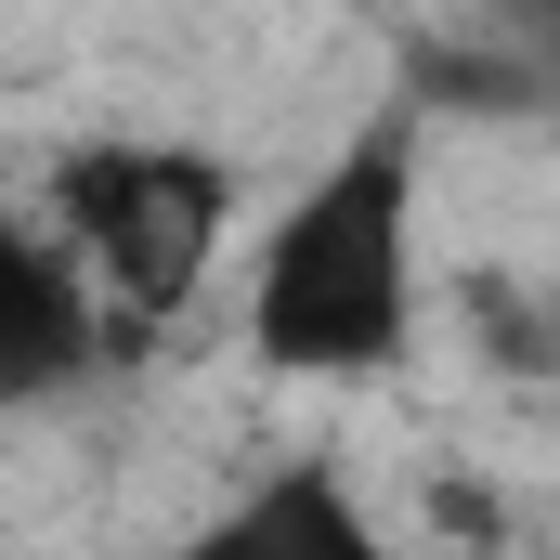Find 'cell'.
I'll return each mask as SVG.
<instances>
[{
	"instance_id": "6da1fadb",
	"label": "cell",
	"mask_w": 560,
	"mask_h": 560,
	"mask_svg": "<svg viewBox=\"0 0 560 560\" xmlns=\"http://www.w3.org/2000/svg\"><path fill=\"white\" fill-rule=\"evenodd\" d=\"M418 326V156L405 131H365L326 156L248 275V352L275 378H378Z\"/></svg>"
},
{
	"instance_id": "7a4b0ae2",
	"label": "cell",
	"mask_w": 560,
	"mask_h": 560,
	"mask_svg": "<svg viewBox=\"0 0 560 560\" xmlns=\"http://www.w3.org/2000/svg\"><path fill=\"white\" fill-rule=\"evenodd\" d=\"M222 222H235V183L196 143H79L52 170V248L118 326H170L222 275Z\"/></svg>"
},
{
	"instance_id": "277c9868",
	"label": "cell",
	"mask_w": 560,
	"mask_h": 560,
	"mask_svg": "<svg viewBox=\"0 0 560 560\" xmlns=\"http://www.w3.org/2000/svg\"><path fill=\"white\" fill-rule=\"evenodd\" d=\"M235 548H326V560H365V509L326 495V482H275L235 509Z\"/></svg>"
},
{
	"instance_id": "5b68a950",
	"label": "cell",
	"mask_w": 560,
	"mask_h": 560,
	"mask_svg": "<svg viewBox=\"0 0 560 560\" xmlns=\"http://www.w3.org/2000/svg\"><path fill=\"white\" fill-rule=\"evenodd\" d=\"M509 13H522V26H535V13H548V0H509Z\"/></svg>"
},
{
	"instance_id": "3957f363",
	"label": "cell",
	"mask_w": 560,
	"mask_h": 560,
	"mask_svg": "<svg viewBox=\"0 0 560 560\" xmlns=\"http://www.w3.org/2000/svg\"><path fill=\"white\" fill-rule=\"evenodd\" d=\"M92 352H105V313H92L79 261L52 248V222H0V418L79 392Z\"/></svg>"
}]
</instances>
